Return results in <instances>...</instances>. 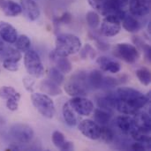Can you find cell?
Listing matches in <instances>:
<instances>
[{
  "label": "cell",
  "instance_id": "obj_1",
  "mask_svg": "<svg viewBox=\"0 0 151 151\" xmlns=\"http://www.w3.org/2000/svg\"><path fill=\"white\" fill-rule=\"evenodd\" d=\"M150 93L145 96L132 88H119L115 94V109L124 115H134L150 102Z\"/></svg>",
  "mask_w": 151,
  "mask_h": 151
},
{
  "label": "cell",
  "instance_id": "obj_2",
  "mask_svg": "<svg viewBox=\"0 0 151 151\" xmlns=\"http://www.w3.org/2000/svg\"><path fill=\"white\" fill-rule=\"evenodd\" d=\"M89 5L104 16L116 15L120 20L126 15L124 8L128 4L129 0H88Z\"/></svg>",
  "mask_w": 151,
  "mask_h": 151
},
{
  "label": "cell",
  "instance_id": "obj_3",
  "mask_svg": "<svg viewBox=\"0 0 151 151\" xmlns=\"http://www.w3.org/2000/svg\"><path fill=\"white\" fill-rule=\"evenodd\" d=\"M81 48L80 38L73 34H60L55 41L54 53L58 56L68 57L76 54Z\"/></svg>",
  "mask_w": 151,
  "mask_h": 151
},
{
  "label": "cell",
  "instance_id": "obj_4",
  "mask_svg": "<svg viewBox=\"0 0 151 151\" xmlns=\"http://www.w3.org/2000/svg\"><path fill=\"white\" fill-rule=\"evenodd\" d=\"M31 100L33 105L42 116L46 119H52L54 117L56 112L55 104L50 96L42 93H33Z\"/></svg>",
  "mask_w": 151,
  "mask_h": 151
},
{
  "label": "cell",
  "instance_id": "obj_5",
  "mask_svg": "<svg viewBox=\"0 0 151 151\" xmlns=\"http://www.w3.org/2000/svg\"><path fill=\"white\" fill-rule=\"evenodd\" d=\"M87 76L85 72H78L65 85V91L72 97L85 96L87 95Z\"/></svg>",
  "mask_w": 151,
  "mask_h": 151
},
{
  "label": "cell",
  "instance_id": "obj_6",
  "mask_svg": "<svg viewBox=\"0 0 151 151\" xmlns=\"http://www.w3.org/2000/svg\"><path fill=\"white\" fill-rule=\"evenodd\" d=\"M24 65L28 74L34 78L38 79L44 74V66L41 58L39 54L33 50H28L25 52Z\"/></svg>",
  "mask_w": 151,
  "mask_h": 151
},
{
  "label": "cell",
  "instance_id": "obj_7",
  "mask_svg": "<svg viewBox=\"0 0 151 151\" xmlns=\"http://www.w3.org/2000/svg\"><path fill=\"white\" fill-rule=\"evenodd\" d=\"M9 133L13 140H15L18 143L23 145L31 142L35 135L33 128L30 126L22 123L12 125L10 128Z\"/></svg>",
  "mask_w": 151,
  "mask_h": 151
},
{
  "label": "cell",
  "instance_id": "obj_8",
  "mask_svg": "<svg viewBox=\"0 0 151 151\" xmlns=\"http://www.w3.org/2000/svg\"><path fill=\"white\" fill-rule=\"evenodd\" d=\"M115 54L124 61L129 64H134L140 58V51L134 44L122 42L115 47Z\"/></svg>",
  "mask_w": 151,
  "mask_h": 151
},
{
  "label": "cell",
  "instance_id": "obj_9",
  "mask_svg": "<svg viewBox=\"0 0 151 151\" xmlns=\"http://www.w3.org/2000/svg\"><path fill=\"white\" fill-rule=\"evenodd\" d=\"M101 34L106 37H112L117 35L121 30L120 19L113 14L104 16L101 24Z\"/></svg>",
  "mask_w": 151,
  "mask_h": 151
},
{
  "label": "cell",
  "instance_id": "obj_10",
  "mask_svg": "<svg viewBox=\"0 0 151 151\" xmlns=\"http://www.w3.org/2000/svg\"><path fill=\"white\" fill-rule=\"evenodd\" d=\"M69 104L77 114L84 117L89 116L94 111V104L84 96H74L69 101Z\"/></svg>",
  "mask_w": 151,
  "mask_h": 151
},
{
  "label": "cell",
  "instance_id": "obj_11",
  "mask_svg": "<svg viewBox=\"0 0 151 151\" xmlns=\"http://www.w3.org/2000/svg\"><path fill=\"white\" fill-rule=\"evenodd\" d=\"M80 132L90 140H98L100 134V126L91 119H84L79 125Z\"/></svg>",
  "mask_w": 151,
  "mask_h": 151
},
{
  "label": "cell",
  "instance_id": "obj_12",
  "mask_svg": "<svg viewBox=\"0 0 151 151\" xmlns=\"http://www.w3.org/2000/svg\"><path fill=\"white\" fill-rule=\"evenodd\" d=\"M129 12L134 17H144L150 12V0H129Z\"/></svg>",
  "mask_w": 151,
  "mask_h": 151
},
{
  "label": "cell",
  "instance_id": "obj_13",
  "mask_svg": "<svg viewBox=\"0 0 151 151\" xmlns=\"http://www.w3.org/2000/svg\"><path fill=\"white\" fill-rule=\"evenodd\" d=\"M19 4L21 6L22 12L27 19L35 21L40 17V8L35 0H20Z\"/></svg>",
  "mask_w": 151,
  "mask_h": 151
},
{
  "label": "cell",
  "instance_id": "obj_14",
  "mask_svg": "<svg viewBox=\"0 0 151 151\" xmlns=\"http://www.w3.org/2000/svg\"><path fill=\"white\" fill-rule=\"evenodd\" d=\"M134 127L137 128L140 131H142L144 133H150L151 129V119L150 115L148 114L145 111H137L135 114H134L133 118Z\"/></svg>",
  "mask_w": 151,
  "mask_h": 151
},
{
  "label": "cell",
  "instance_id": "obj_15",
  "mask_svg": "<svg viewBox=\"0 0 151 151\" xmlns=\"http://www.w3.org/2000/svg\"><path fill=\"white\" fill-rule=\"evenodd\" d=\"M0 37L4 42L13 44L18 37V32L16 28L6 21H0Z\"/></svg>",
  "mask_w": 151,
  "mask_h": 151
},
{
  "label": "cell",
  "instance_id": "obj_16",
  "mask_svg": "<svg viewBox=\"0 0 151 151\" xmlns=\"http://www.w3.org/2000/svg\"><path fill=\"white\" fill-rule=\"evenodd\" d=\"M0 9L8 17H16L22 12L20 4L13 0H0Z\"/></svg>",
  "mask_w": 151,
  "mask_h": 151
},
{
  "label": "cell",
  "instance_id": "obj_17",
  "mask_svg": "<svg viewBox=\"0 0 151 151\" xmlns=\"http://www.w3.org/2000/svg\"><path fill=\"white\" fill-rule=\"evenodd\" d=\"M102 71L117 73L120 71V65L115 60L110 59L107 57H100L96 60Z\"/></svg>",
  "mask_w": 151,
  "mask_h": 151
},
{
  "label": "cell",
  "instance_id": "obj_18",
  "mask_svg": "<svg viewBox=\"0 0 151 151\" xmlns=\"http://www.w3.org/2000/svg\"><path fill=\"white\" fill-rule=\"evenodd\" d=\"M40 89L42 93L48 96H56L62 94V90L59 88V85L53 82L50 80H43L40 83Z\"/></svg>",
  "mask_w": 151,
  "mask_h": 151
},
{
  "label": "cell",
  "instance_id": "obj_19",
  "mask_svg": "<svg viewBox=\"0 0 151 151\" xmlns=\"http://www.w3.org/2000/svg\"><path fill=\"white\" fill-rule=\"evenodd\" d=\"M121 27H123L129 33H136L141 29V24L139 20L132 14L128 15L127 13L121 19Z\"/></svg>",
  "mask_w": 151,
  "mask_h": 151
},
{
  "label": "cell",
  "instance_id": "obj_20",
  "mask_svg": "<svg viewBox=\"0 0 151 151\" xmlns=\"http://www.w3.org/2000/svg\"><path fill=\"white\" fill-rule=\"evenodd\" d=\"M104 76L99 70H93L87 76V82L88 86H90L94 89L103 88Z\"/></svg>",
  "mask_w": 151,
  "mask_h": 151
},
{
  "label": "cell",
  "instance_id": "obj_21",
  "mask_svg": "<svg viewBox=\"0 0 151 151\" xmlns=\"http://www.w3.org/2000/svg\"><path fill=\"white\" fill-rule=\"evenodd\" d=\"M50 58H52L57 65V68L62 73H69L72 71V63L66 57L56 55L54 52L50 54Z\"/></svg>",
  "mask_w": 151,
  "mask_h": 151
},
{
  "label": "cell",
  "instance_id": "obj_22",
  "mask_svg": "<svg viewBox=\"0 0 151 151\" xmlns=\"http://www.w3.org/2000/svg\"><path fill=\"white\" fill-rule=\"evenodd\" d=\"M116 123H117V127L124 134H129L134 128L133 118H131L129 115L118 117L117 120H116Z\"/></svg>",
  "mask_w": 151,
  "mask_h": 151
},
{
  "label": "cell",
  "instance_id": "obj_23",
  "mask_svg": "<svg viewBox=\"0 0 151 151\" xmlns=\"http://www.w3.org/2000/svg\"><path fill=\"white\" fill-rule=\"evenodd\" d=\"M97 105L99 109H102L111 113V111L115 109V94H111L106 96L98 98Z\"/></svg>",
  "mask_w": 151,
  "mask_h": 151
},
{
  "label": "cell",
  "instance_id": "obj_24",
  "mask_svg": "<svg viewBox=\"0 0 151 151\" xmlns=\"http://www.w3.org/2000/svg\"><path fill=\"white\" fill-rule=\"evenodd\" d=\"M62 113L65 122L69 127H74L77 124V118L73 112V110L70 106L69 103H65L62 108Z\"/></svg>",
  "mask_w": 151,
  "mask_h": 151
},
{
  "label": "cell",
  "instance_id": "obj_25",
  "mask_svg": "<svg viewBox=\"0 0 151 151\" xmlns=\"http://www.w3.org/2000/svg\"><path fill=\"white\" fill-rule=\"evenodd\" d=\"M15 45V48L20 51V52H26L30 49V45H31V41L29 39V37L26 35H18L15 42L13 43Z\"/></svg>",
  "mask_w": 151,
  "mask_h": 151
},
{
  "label": "cell",
  "instance_id": "obj_26",
  "mask_svg": "<svg viewBox=\"0 0 151 151\" xmlns=\"http://www.w3.org/2000/svg\"><path fill=\"white\" fill-rule=\"evenodd\" d=\"M93 111H94L95 121L100 124L101 126H106L110 122L111 119V115L110 112L104 111L102 109H96Z\"/></svg>",
  "mask_w": 151,
  "mask_h": 151
},
{
  "label": "cell",
  "instance_id": "obj_27",
  "mask_svg": "<svg viewBox=\"0 0 151 151\" xmlns=\"http://www.w3.org/2000/svg\"><path fill=\"white\" fill-rule=\"evenodd\" d=\"M136 76L139 80V81L144 85L149 86L151 82V73L150 70L147 67H142L136 71Z\"/></svg>",
  "mask_w": 151,
  "mask_h": 151
},
{
  "label": "cell",
  "instance_id": "obj_28",
  "mask_svg": "<svg viewBox=\"0 0 151 151\" xmlns=\"http://www.w3.org/2000/svg\"><path fill=\"white\" fill-rule=\"evenodd\" d=\"M114 133L113 131L106 127V126H101L100 127V134H99V139L102 142L105 143H111L114 140Z\"/></svg>",
  "mask_w": 151,
  "mask_h": 151
},
{
  "label": "cell",
  "instance_id": "obj_29",
  "mask_svg": "<svg viewBox=\"0 0 151 151\" xmlns=\"http://www.w3.org/2000/svg\"><path fill=\"white\" fill-rule=\"evenodd\" d=\"M133 42H134V43L135 44L134 46H135L136 48H139L140 50H142L144 52V54H145L146 58H147L149 60H150V58H151L150 46L148 43H146L142 39H141L139 36H133Z\"/></svg>",
  "mask_w": 151,
  "mask_h": 151
},
{
  "label": "cell",
  "instance_id": "obj_30",
  "mask_svg": "<svg viewBox=\"0 0 151 151\" xmlns=\"http://www.w3.org/2000/svg\"><path fill=\"white\" fill-rule=\"evenodd\" d=\"M0 53L3 54L4 58H10V59H13L16 61H19L22 58L21 52L19 51L17 49L12 48V47H5L4 46V48L3 49V50Z\"/></svg>",
  "mask_w": 151,
  "mask_h": 151
},
{
  "label": "cell",
  "instance_id": "obj_31",
  "mask_svg": "<svg viewBox=\"0 0 151 151\" xmlns=\"http://www.w3.org/2000/svg\"><path fill=\"white\" fill-rule=\"evenodd\" d=\"M86 19L88 22V25L92 28H96L100 25V16L99 14L95 11H89L86 14Z\"/></svg>",
  "mask_w": 151,
  "mask_h": 151
},
{
  "label": "cell",
  "instance_id": "obj_32",
  "mask_svg": "<svg viewBox=\"0 0 151 151\" xmlns=\"http://www.w3.org/2000/svg\"><path fill=\"white\" fill-rule=\"evenodd\" d=\"M49 80L52 81L53 82L60 85L64 82V73H62L57 67H52L49 71Z\"/></svg>",
  "mask_w": 151,
  "mask_h": 151
},
{
  "label": "cell",
  "instance_id": "obj_33",
  "mask_svg": "<svg viewBox=\"0 0 151 151\" xmlns=\"http://www.w3.org/2000/svg\"><path fill=\"white\" fill-rule=\"evenodd\" d=\"M80 56L83 59H87V58L94 59L96 58V50H94V48L90 44L87 43V44L84 45V47L82 49L81 48V50H80Z\"/></svg>",
  "mask_w": 151,
  "mask_h": 151
},
{
  "label": "cell",
  "instance_id": "obj_34",
  "mask_svg": "<svg viewBox=\"0 0 151 151\" xmlns=\"http://www.w3.org/2000/svg\"><path fill=\"white\" fill-rule=\"evenodd\" d=\"M20 94L19 92H17V94H15L13 96L8 98L6 100V108L11 111H15L18 110L19 108V100H20Z\"/></svg>",
  "mask_w": 151,
  "mask_h": 151
},
{
  "label": "cell",
  "instance_id": "obj_35",
  "mask_svg": "<svg viewBox=\"0 0 151 151\" xmlns=\"http://www.w3.org/2000/svg\"><path fill=\"white\" fill-rule=\"evenodd\" d=\"M66 142L65 135L59 131H54L52 134V142L58 149L61 150L65 142Z\"/></svg>",
  "mask_w": 151,
  "mask_h": 151
},
{
  "label": "cell",
  "instance_id": "obj_36",
  "mask_svg": "<svg viewBox=\"0 0 151 151\" xmlns=\"http://www.w3.org/2000/svg\"><path fill=\"white\" fill-rule=\"evenodd\" d=\"M3 67L10 72H17L19 68V61L10 58H4L3 60Z\"/></svg>",
  "mask_w": 151,
  "mask_h": 151
},
{
  "label": "cell",
  "instance_id": "obj_37",
  "mask_svg": "<svg viewBox=\"0 0 151 151\" xmlns=\"http://www.w3.org/2000/svg\"><path fill=\"white\" fill-rule=\"evenodd\" d=\"M15 94H17V91L12 87L3 86V87L0 88V97L2 99L7 100L8 98L13 96Z\"/></svg>",
  "mask_w": 151,
  "mask_h": 151
},
{
  "label": "cell",
  "instance_id": "obj_38",
  "mask_svg": "<svg viewBox=\"0 0 151 151\" xmlns=\"http://www.w3.org/2000/svg\"><path fill=\"white\" fill-rule=\"evenodd\" d=\"M22 83L26 88V90L29 93H33L34 92V86H35V80H34V77H24L22 79Z\"/></svg>",
  "mask_w": 151,
  "mask_h": 151
},
{
  "label": "cell",
  "instance_id": "obj_39",
  "mask_svg": "<svg viewBox=\"0 0 151 151\" xmlns=\"http://www.w3.org/2000/svg\"><path fill=\"white\" fill-rule=\"evenodd\" d=\"M119 84L118 80H116L115 78L112 77H106L104 76V84H103V88H113L115 86H117Z\"/></svg>",
  "mask_w": 151,
  "mask_h": 151
},
{
  "label": "cell",
  "instance_id": "obj_40",
  "mask_svg": "<svg viewBox=\"0 0 151 151\" xmlns=\"http://www.w3.org/2000/svg\"><path fill=\"white\" fill-rule=\"evenodd\" d=\"M72 19H73L72 14L70 12H65L61 15L60 18H58L57 19L56 24H58V23H60V24H69L72 21Z\"/></svg>",
  "mask_w": 151,
  "mask_h": 151
},
{
  "label": "cell",
  "instance_id": "obj_41",
  "mask_svg": "<svg viewBox=\"0 0 151 151\" xmlns=\"http://www.w3.org/2000/svg\"><path fill=\"white\" fill-rule=\"evenodd\" d=\"M131 149L133 150H136V151H143V150H148L146 146L142 143V142H135L134 143H133L131 145Z\"/></svg>",
  "mask_w": 151,
  "mask_h": 151
},
{
  "label": "cell",
  "instance_id": "obj_42",
  "mask_svg": "<svg viewBox=\"0 0 151 151\" xmlns=\"http://www.w3.org/2000/svg\"><path fill=\"white\" fill-rule=\"evenodd\" d=\"M73 149H74L73 143V142H67V141H66V142H65V144L63 145V147H62L61 150L70 151V150H73Z\"/></svg>",
  "mask_w": 151,
  "mask_h": 151
},
{
  "label": "cell",
  "instance_id": "obj_43",
  "mask_svg": "<svg viewBox=\"0 0 151 151\" xmlns=\"http://www.w3.org/2000/svg\"><path fill=\"white\" fill-rule=\"evenodd\" d=\"M97 46H98V48H99L100 50H108V49L110 48L109 44H107V43H105V42H100V41L97 42Z\"/></svg>",
  "mask_w": 151,
  "mask_h": 151
},
{
  "label": "cell",
  "instance_id": "obj_44",
  "mask_svg": "<svg viewBox=\"0 0 151 151\" xmlns=\"http://www.w3.org/2000/svg\"><path fill=\"white\" fill-rule=\"evenodd\" d=\"M4 48V41H3V39L0 37V52L3 50V49Z\"/></svg>",
  "mask_w": 151,
  "mask_h": 151
}]
</instances>
